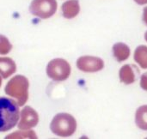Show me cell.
<instances>
[{"mask_svg": "<svg viewBox=\"0 0 147 139\" xmlns=\"http://www.w3.org/2000/svg\"><path fill=\"white\" fill-rule=\"evenodd\" d=\"M20 118L19 105L7 97L0 96V132L14 128Z\"/></svg>", "mask_w": 147, "mask_h": 139, "instance_id": "cell-1", "label": "cell"}, {"mask_svg": "<svg viewBox=\"0 0 147 139\" xmlns=\"http://www.w3.org/2000/svg\"><path fill=\"white\" fill-rule=\"evenodd\" d=\"M28 78L22 75H16L7 83L4 92L7 95L14 98L19 107H22L28 98Z\"/></svg>", "mask_w": 147, "mask_h": 139, "instance_id": "cell-2", "label": "cell"}, {"mask_svg": "<svg viewBox=\"0 0 147 139\" xmlns=\"http://www.w3.org/2000/svg\"><path fill=\"white\" fill-rule=\"evenodd\" d=\"M50 130L58 137L69 138L77 130V121L72 115L66 113H60L53 117L50 124Z\"/></svg>", "mask_w": 147, "mask_h": 139, "instance_id": "cell-3", "label": "cell"}, {"mask_svg": "<svg viewBox=\"0 0 147 139\" xmlns=\"http://www.w3.org/2000/svg\"><path fill=\"white\" fill-rule=\"evenodd\" d=\"M71 68L70 64L63 58L52 59L47 65L46 72L49 78L55 82L66 80L71 75Z\"/></svg>", "mask_w": 147, "mask_h": 139, "instance_id": "cell-4", "label": "cell"}, {"mask_svg": "<svg viewBox=\"0 0 147 139\" xmlns=\"http://www.w3.org/2000/svg\"><path fill=\"white\" fill-rule=\"evenodd\" d=\"M57 0H32L29 5L30 13L40 19H48L57 11Z\"/></svg>", "mask_w": 147, "mask_h": 139, "instance_id": "cell-5", "label": "cell"}, {"mask_svg": "<svg viewBox=\"0 0 147 139\" xmlns=\"http://www.w3.org/2000/svg\"><path fill=\"white\" fill-rule=\"evenodd\" d=\"M77 67L79 71L84 72H97L103 69L104 61L98 57L85 55L78 58Z\"/></svg>", "mask_w": 147, "mask_h": 139, "instance_id": "cell-6", "label": "cell"}, {"mask_svg": "<svg viewBox=\"0 0 147 139\" xmlns=\"http://www.w3.org/2000/svg\"><path fill=\"white\" fill-rule=\"evenodd\" d=\"M39 122V115L37 112L31 107H25L20 115V120L17 123L18 128L21 130H29L37 126Z\"/></svg>", "mask_w": 147, "mask_h": 139, "instance_id": "cell-7", "label": "cell"}, {"mask_svg": "<svg viewBox=\"0 0 147 139\" xmlns=\"http://www.w3.org/2000/svg\"><path fill=\"white\" fill-rule=\"evenodd\" d=\"M137 68L131 64L123 65L119 71V77L121 83L129 85L137 80Z\"/></svg>", "mask_w": 147, "mask_h": 139, "instance_id": "cell-8", "label": "cell"}, {"mask_svg": "<svg viewBox=\"0 0 147 139\" xmlns=\"http://www.w3.org/2000/svg\"><path fill=\"white\" fill-rule=\"evenodd\" d=\"M62 15L65 19H73L80 12V4L78 0H67L61 6Z\"/></svg>", "mask_w": 147, "mask_h": 139, "instance_id": "cell-9", "label": "cell"}, {"mask_svg": "<svg viewBox=\"0 0 147 139\" xmlns=\"http://www.w3.org/2000/svg\"><path fill=\"white\" fill-rule=\"evenodd\" d=\"M16 71V64L10 58H0V76L7 78L13 75Z\"/></svg>", "mask_w": 147, "mask_h": 139, "instance_id": "cell-10", "label": "cell"}, {"mask_svg": "<svg viewBox=\"0 0 147 139\" xmlns=\"http://www.w3.org/2000/svg\"><path fill=\"white\" fill-rule=\"evenodd\" d=\"M113 55L118 62L127 60L131 53L129 46L123 42H117L113 46Z\"/></svg>", "mask_w": 147, "mask_h": 139, "instance_id": "cell-11", "label": "cell"}, {"mask_svg": "<svg viewBox=\"0 0 147 139\" xmlns=\"http://www.w3.org/2000/svg\"><path fill=\"white\" fill-rule=\"evenodd\" d=\"M135 124L142 131H147V105L140 107L135 113Z\"/></svg>", "mask_w": 147, "mask_h": 139, "instance_id": "cell-12", "label": "cell"}, {"mask_svg": "<svg viewBox=\"0 0 147 139\" xmlns=\"http://www.w3.org/2000/svg\"><path fill=\"white\" fill-rule=\"evenodd\" d=\"M134 58L135 62L142 68V69H147V46L141 45L139 46L135 51Z\"/></svg>", "mask_w": 147, "mask_h": 139, "instance_id": "cell-13", "label": "cell"}, {"mask_svg": "<svg viewBox=\"0 0 147 139\" xmlns=\"http://www.w3.org/2000/svg\"><path fill=\"white\" fill-rule=\"evenodd\" d=\"M6 139H17V138H37V135L34 132L31 130H22L13 132L8 136H6Z\"/></svg>", "mask_w": 147, "mask_h": 139, "instance_id": "cell-14", "label": "cell"}, {"mask_svg": "<svg viewBox=\"0 0 147 139\" xmlns=\"http://www.w3.org/2000/svg\"><path fill=\"white\" fill-rule=\"evenodd\" d=\"M12 47V44L9 42V39L4 35L0 34V55L8 54Z\"/></svg>", "mask_w": 147, "mask_h": 139, "instance_id": "cell-15", "label": "cell"}, {"mask_svg": "<svg viewBox=\"0 0 147 139\" xmlns=\"http://www.w3.org/2000/svg\"><path fill=\"white\" fill-rule=\"evenodd\" d=\"M140 87L145 91H147V72L143 73L140 77Z\"/></svg>", "mask_w": 147, "mask_h": 139, "instance_id": "cell-16", "label": "cell"}, {"mask_svg": "<svg viewBox=\"0 0 147 139\" xmlns=\"http://www.w3.org/2000/svg\"><path fill=\"white\" fill-rule=\"evenodd\" d=\"M142 20L144 21V23L147 26V6L144 8L143 9V15H142Z\"/></svg>", "mask_w": 147, "mask_h": 139, "instance_id": "cell-17", "label": "cell"}, {"mask_svg": "<svg viewBox=\"0 0 147 139\" xmlns=\"http://www.w3.org/2000/svg\"><path fill=\"white\" fill-rule=\"evenodd\" d=\"M134 2L136 3H138L139 5H145V4H147V0H134Z\"/></svg>", "mask_w": 147, "mask_h": 139, "instance_id": "cell-18", "label": "cell"}, {"mask_svg": "<svg viewBox=\"0 0 147 139\" xmlns=\"http://www.w3.org/2000/svg\"><path fill=\"white\" fill-rule=\"evenodd\" d=\"M145 40L147 41V31L146 32V34H145Z\"/></svg>", "mask_w": 147, "mask_h": 139, "instance_id": "cell-19", "label": "cell"}, {"mask_svg": "<svg viewBox=\"0 0 147 139\" xmlns=\"http://www.w3.org/2000/svg\"><path fill=\"white\" fill-rule=\"evenodd\" d=\"M1 85H2V77L0 76V87H1Z\"/></svg>", "mask_w": 147, "mask_h": 139, "instance_id": "cell-20", "label": "cell"}]
</instances>
